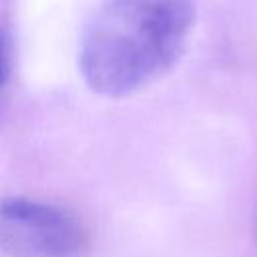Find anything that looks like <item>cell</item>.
I'll use <instances>...</instances> for the list:
<instances>
[{"label":"cell","mask_w":257,"mask_h":257,"mask_svg":"<svg viewBox=\"0 0 257 257\" xmlns=\"http://www.w3.org/2000/svg\"><path fill=\"white\" fill-rule=\"evenodd\" d=\"M253 237H255V243H257V205H255V211H253Z\"/></svg>","instance_id":"277c9868"},{"label":"cell","mask_w":257,"mask_h":257,"mask_svg":"<svg viewBox=\"0 0 257 257\" xmlns=\"http://www.w3.org/2000/svg\"><path fill=\"white\" fill-rule=\"evenodd\" d=\"M8 76H10V46L8 40L0 34V92L6 86Z\"/></svg>","instance_id":"3957f363"},{"label":"cell","mask_w":257,"mask_h":257,"mask_svg":"<svg viewBox=\"0 0 257 257\" xmlns=\"http://www.w3.org/2000/svg\"><path fill=\"white\" fill-rule=\"evenodd\" d=\"M88 231L68 209L30 199L0 201V249L10 257H86Z\"/></svg>","instance_id":"7a4b0ae2"},{"label":"cell","mask_w":257,"mask_h":257,"mask_svg":"<svg viewBox=\"0 0 257 257\" xmlns=\"http://www.w3.org/2000/svg\"><path fill=\"white\" fill-rule=\"evenodd\" d=\"M195 16V0H104L78 46L84 84L120 98L163 78L181 60Z\"/></svg>","instance_id":"6da1fadb"}]
</instances>
